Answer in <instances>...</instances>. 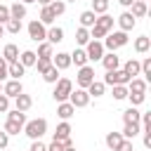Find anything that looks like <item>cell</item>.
I'll return each instance as SVG.
<instances>
[{
    "mask_svg": "<svg viewBox=\"0 0 151 151\" xmlns=\"http://www.w3.org/2000/svg\"><path fill=\"white\" fill-rule=\"evenodd\" d=\"M45 132H47V120H45V118H33V120H28V123L24 125V134L31 137L33 142L40 139Z\"/></svg>",
    "mask_w": 151,
    "mask_h": 151,
    "instance_id": "cell-1",
    "label": "cell"
},
{
    "mask_svg": "<svg viewBox=\"0 0 151 151\" xmlns=\"http://www.w3.org/2000/svg\"><path fill=\"white\" fill-rule=\"evenodd\" d=\"M101 45H104V50H109V52H116L118 47H125V45H127V33H123V31L106 33V40H104Z\"/></svg>",
    "mask_w": 151,
    "mask_h": 151,
    "instance_id": "cell-2",
    "label": "cell"
},
{
    "mask_svg": "<svg viewBox=\"0 0 151 151\" xmlns=\"http://www.w3.org/2000/svg\"><path fill=\"white\" fill-rule=\"evenodd\" d=\"M54 85H57V87H54L52 97H54V99H57L59 104H61V101H66V99H68V94L73 92V83H71L68 78H59V80H57Z\"/></svg>",
    "mask_w": 151,
    "mask_h": 151,
    "instance_id": "cell-3",
    "label": "cell"
},
{
    "mask_svg": "<svg viewBox=\"0 0 151 151\" xmlns=\"http://www.w3.org/2000/svg\"><path fill=\"white\" fill-rule=\"evenodd\" d=\"M132 78L123 71V68H116V71H106V76H104V85H127Z\"/></svg>",
    "mask_w": 151,
    "mask_h": 151,
    "instance_id": "cell-4",
    "label": "cell"
},
{
    "mask_svg": "<svg viewBox=\"0 0 151 151\" xmlns=\"http://www.w3.org/2000/svg\"><path fill=\"white\" fill-rule=\"evenodd\" d=\"M85 54H87V61H101V57L106 52H104V45L99 40H90L85 45Z\"/></svg>",
    "mask_w": 151,
    "mask_h": 151,
    "instance_id": "cell-5",
    "label": "cell"
},
{
    "mask_svg": "<svg viewBox=\"0 0 151 151\" xmlns=\"http://www.w3.org/2000/svg\"><path fill=\"white\" fill-rule=\"evenodd\" d=\"M76 83H78L80 90H87V87L94 83V68H92V66H83V68H78V78H76Z\"/></svg>",
    "mask_w": 151,
    "mask_h": 151,
    "instance_id": "cell-6",
    "label": "cell"
},
{
    "mask_svg": "<svg viewBox=\"0 0 151 151\" xmlns=\"http://www.w3.org/2000/svg\"><path fill=\"white\" fill-rule=\"evenodd\" d=\"M68 104L73 106V109H83V106H87L90 104V94H87V90H73L71 94H68Z\"/></svg>",
    "mask_w": 151,
    "mask_h": 151,
    "instance_id": "cell-7",
    "label": "cell"
},
{
    "mask_svg": "<svg viewBox=\"0 0 151 151\" xmlns=\"http://www.w3.org/2000/svg\"><path fill=\"white\" fill-rule=\"evenodd\" d=\"M28 35H31V40H35V42H45V35H47V28L38 21V19H33L31 24H28Z\"/></svg>",
    "mask_w": 151,
    "mask_h": 151,
    "instance_id": "cell-8",
    "label": "cell"
},
{
    "mask_svg": "<svg viewBox=\"0 0 151 151\" xmlns=\"http://www.w3.org/2000/svg\"><path fill=\"white\" fill-rule=\"evenodd\" d=\"M21 92H24V87H21V80H7V83L2 85V94H5V97H9V99L19 97Z\"/></svg>",
    "mask_w": 151,
    "mask_h": 151,
    "instance_id": "cell-9",
    "label": "cell"
},
{
    "mask_svg": "<svg viewBox=\"0 0 151 151\" xmlns=\"http://www.w3.org/2000/svg\"><path fill=\"white\" fill-rule=\"evenodd\" d=\"M116 21H118V26H120V31H123V33L132 31V28H134V24H137V19H134L130 12H123V14H120Z\"/></svg>",
    "mask_w": 151,
    "mask_h": 151,
    "instance_id": "cell-10",
    "label": "cell"
},
{
    "mask_svg": "<svg viewBox=\"0 0 151 151\" xmlns=\"http://www.w3.org/2000/svg\"><path fill=\"white\" fill-rule=\"evenodd\" d=\"M52 66H54L57 71H66V68L71 66V54H66V52H57V57H52Z\"/></svg>",
    "mask_w": 151,
    "mask_h": 151,
    "instance_id": "cell-11",
    "label": "cell"
},
{
    "mask_svg": "<svg viewBox=\"0 0 151 151\" xmlns=\"http://www.w3.org/2000/svg\"><path fill=\"white\" fill-rule=\"evenodd\" d=\"M101 64H104V68H106V71H116V68L120 66V57H118L116 52H109V54H104V57H101Z\"/></svg>",
    "mask_w": 151,
    "mask_h": 151,
    "instance_id": "cell-12",
    "label": "cell"
},
{
    "mask_svg": "<svg viewBox=\"0 0 151 151\" xmlns=\"http://www.w3.org/2000/svg\"><path fill=\"white\" fill-rule=\"evenodd\" d=\"M2 59L7 61V64H14V61H19V47L17 45H5V50H2Z\"/></svg>",
    "mask_w": 151,
    "mask_h": 151,
    "instance_id": "cell-13",
    "label": "cell"
},
{
    "mask_svg": "<svg viewBox=\"0 0 151 151\" xmlns=\"http://www.w3.org/2000/svg\"><path fill=\"white\" fill-rule=\"evenodd\" d=\"M31 106H33V99H31L28 94H24V92H21L19 97H14V109H17V111H24V113H26Z\"/></svg>",
    "mask_w": 151,
    "mask_h": 151,
    "instance_id": "cell-14",
    "label": "cell"
},
{
    "mask_svg": "<svg viewBox=\"0 0 151 151\" xmlns=\"http://www.w3.org/2000/svg\"><path fill=\"white\" fill-rule=\"evenodd\" d=\"M94 26H97L99 31L109 33V31L113 28V17H109V14H99V17H97V21H94Z\"/></svg>",
    "mask_w": 151,
    "mask_h": 151,
    "instance_id": "cell-15",
    "label": "cell"
},
{
    "mask_svg": "<svg viewBox=\"0 0 151 151\" xmlns=\"http://www.w3.org/2000/svg\"><path fill=\"white\" fill-rule=\"evenodd\" d=\"M45 40H47L50 45H57V42H61V40H64V31H61L59 26H52V28L47 31V35H45Z\"/></svg>",
    "mask_w": 151,
    "mask_h": 151,
    "instance_id": "cell-16",
    "label": "cell"
},
{
    "mask_svg": "<svg viewBox=\"0 0 151 151\" xmlns=\"http://www.w3.org/2000/svg\"><path fill=\"white\" fill-rule=\"evenodd\" d=\"M26 73V68L19 64V61H14V64H7V76L12 78V80H21V76Z\"/></svg>",
    "mask_w": 151,
    "mask_h": 151,
    "instance_id": "cell-17",
    "label": "cell"
},
{
    "mask_svg": "<svg viewBox=\"0 0 151 151\" xmlns=\"http://www.w3.org/2000/svg\"><path fill=\"white\" fill-rule=\"evenodd\" d=\"M139 130H142V127H139V123H125V127H123V132H120V134H123V139H130V142H132V139L139 134Z\"/></svg>",
    "mask_w": 151,
    "mask_h": 151,
    "instance_id": "cell-18",
    "label": "cell"
},
{
    "mask_svg": "<svg viewBox=\"0 0 151 151\" xmlns=\"http://www.w3.org/2000/svg\"><path fill=\"white\" fill-rule=\"evenodd\" d=\"M68 137H71V125L64 120V123L57 125V130H54V139H57V142H64V139H68Z\"/></svg>",
    "mask_w": 151,
    "mask_h": 151,
    "instance_id": "cell-19",
    "label": "cell"
},
{
    "mask_svg": "<svg viewBox=\"0 0 151 151\" xmlns=\"http://www.w3.org/2000/svg\"><path fill=\"white\" fill-rule=\"evenodd\" d=\"M35 61H38V57H35V52H31V50H26V52H21V54H19V64H21L24 68L35 66Z\"/></svg>",
    "mask_w": 151,
    "mask_h": 151,
    "instance_id": "cell-20",
    "label": "cell"
},
{
    "mask_svg": "<svg viewBox=\"0 0 151 151\" xmlns=\"http://www.w3.org/2000/svg\"><path fill=\"white\" fill-rule=\"evenodd\" d=\"M71 64H76L78 68L87 66V54H85V50H73V52H71Z\"/></svg>",
    "mask_w": 151,
    "mask_h": 151,
    "instance_id": "cell-21",
    "label": "cell"
},
{
    "mask_svg": "<svg viewBox=\"0 0 151 151\" xmlns=\"http://www.w3.org/2000/svg\"><path fill=\"white\" fill-rule=\"evenodd\" d=\"M73 113H76V109H73V106H71L68 101H61V104L57 106V116H59L61 120H68V118H71Z\"/></svg>",
    "mask_w": 151,
    "mask_h": 151,
    "instance_id": "cell-22",
    "label": "cell"
},
{
    "mask_svg": "<svg viewBox=\"0 0 151 151\" xmlns=\"http://www.w3.org/2000/svg\"><path fill=\"white\" fill-rule=\"evenodd\" d=\"M26 17V5H21V2H14V5H9V19H24Z\"/></svg>",
    "mask_w": 151,
    "mask_h": 151,
    "instance_id": "cell-23",
    "label": "cell"
},
{
    "mask_svg": "<svg viewBox=\"0 0 151 151\" xmlns=\"http://www.w3.org/2000/svg\"><path fill=\"white\" fill-rule=\"evenodd\" d=\"M146 80L144 78H132L130 83H127V92H146Z\"/></svg>",
    "mask_w": 151,
    "mask_h": 151,
    "instance_id": "cell-24",
    "label": "cell"
},
{
    "mask_svg": "<svg viewBox=\"0 0 151 151\" xmlns=\"http://www.w3.org/2000/svg\"><path fill=\"white\" fill-rule=\"evenodd\" d=\"M94 21H97V14H94L92 9H85V12L80 14V26H83V28H90V26H94Z\"/></svg>",
    "mask_w": 151,
    "mask_h": 151,
    "instance_id": "cell-25",
    "label": "cell"
},
{
    "mask_svg": "<svg viewBox=\"0 0 151 151\" xmlns=\"http://www.w3.org/2000/svg\"><path fill=\"white\" fill-rule=\"evenodd\" d=\"M149 47H151V38H149V35H139V38L134 40V50H137L139 54L149 52Z\"/></svg>",
    "mask_w": 151,
    "mask_h": 151,
    "instance_id": "cell-26",
    "label": "cell"
},
{
    "mask_svg": "<svg viewBox=\"0 0 151 151\" xmlns=\"http://www.w3.org/2000/svg\"><path fill=\"white\" fill-rule=\"evenodd\" d=\"M123 71H125L130 78H137V76H139V61H137V59H127L125 66H123Z\"/></svg>",
    "mask_w": 151,
    "mask_h": 151,
    "instance_id": "cell-27",
    "label": "cell"
},
{
    "mask_svg": "<svg viewBox=\"0 0 151 151\" xmlns=\"http://www.w3.org/2000/svg\"><path fill=\"white\" fill-rule=\"evenodd\" d=\"M139 118H142V113L134 106H130V109L123 111V123H139Z\"/></svg>",
    "mask_w": 151,
    "mask_h": 151,
    "instance_id": "cell-28",
    "label": "cell"
},
{
    "mask_svg": "<svg viewBox=\"0 0 151 151\" xmlns=\"http://www.w3.org/2000/svg\"><path fill=\"white\" fill-rule=\"evenodd\" d=\"M146 12H149V9H146V2H142V0H134V2H132V12H130V14H132L134 19H142Z\"/></svg>",
    "mask_w": 151,
    "mask_h": 151,
    "instance_id": "cell-29",
    "label": "cell"
},
{
    "mask_svg": "<svg viewBox=\"0 0 151 151\" xmlns=\"http://www.w3.org/2000/svg\"><path fill=\"white\" fill-rule=\"evenodd\" d=\"M54 19H57V17L52 14V9H50V7H42V9H40V19H38V21H40L42 26H52V24H54Z\"/></svg>",
    "mask_w": 151,
    "mask_h": 151,
    "instance_id": "cell-30",
    "label": "cell"
},
{
    "mask_svg": "<svg viewBox=\"0 0 151 151\" xmlns=\"http://www.w3.org/2000/svg\"><path fill=\"white\" fill-rule=\"evenodd\" d=\"M120 142H123V134H120V132H109V134H106V146H109V149L116 151V149L120 146Z\"/></svg>",
    "mask_w": 151,
    "mask_h": 151,
    "instance_id": "cell-31",
    "label": "cell"
},
{
    "mask_svg": "<svg viewBox=\"0 0 151 151\" xmlns=\"http://www.w3.org/2000/svg\"><path fill=\"white\" fill-rule=\"evenodd\" d=\"M47 7L52 9V14H54V17H61V14L66 12V2H64V0H52Z\"/></svg>",
    "mask_w": 151,
    "mask_h": 151,
    "instance_id": "cell-32",
    "label": "cell"
},
{
    "mask_svg": "<svg viewBox=\"0 0 151 151\" xmlns=\"http://www.w3.org/2000/svg\"><path fill=\"white\" fill-rule=\"evenodd\" d=\"M104 90H106V85H104V83H99V80H94V83L87 87V94H90V97H101V94H104Z\"/></svg>",
    "mask_w": 151,
    "mask_h": 151,
    "instance_id": "cell-33",
    "label": "cell"
},
{
    "mask_svg": "<svg viewBox=\"0 0 151 151\" xmlns=\"http://www.w3.org/2000/svg\"><path fill=\"white\" fill-rule=\"evenodd\" d=\"M109 9V0H92V12L99 17V14H106Z\"/></svg>",
    "mask_w": 151,
    "mask_h": 151,
    "instance_id": "cell-34",
    "label": "cell"
},
{
    "mask_svg": "<svg viewBox=\"0 0 151 151\" xmlns=\"http://www.w3.org/2000/svg\"><path fill=\"white\" fill-rule=\"evenodd\" d=\"M76 42H78V45H87V42H90V31L80 26V28L76 31Z\"/></svg>",
    "mask_w": 151,
    "mask_h": 151,
    "instance_id": "cell-35",
    "label": "cell"
},
{
    "mask_svg": "<svg viewBox=\"0 0 151 151\" xmlns=\"http://www.w3.org/2000/svg\"><path fill=\"white\" fill-rule=\"evenodd\" d=\"M7 120H14V123H21V125H26V113L24 111H7Z\"/></svg>",
    "mask_w": 151,
    "mask_h": 151,
    "instance_id": "cell-36",
    "label": "cell"
},
{
    "mask_svg": "<svg viewBox=\"0 0 151 151\" xmlns=\"http://www.w3.org/2000/svg\"><path fill=\"white\" fill-rule=\"evenodd\" d=\"M35 57H45V59H52V45L45 40V42H40V47H38V54Z\"/></svg>",
    "mask_w": 151,
    "mask_h": 151,
    "instance_id": "cell-37",
    "label": "cell"
},
{
    "mask_svg": "<svg viewBox=\"0 0 151 151\" xmlns=\"http://www.w3.org/2000/svg\"><path fill=\"white\" fill-rule=\"evenodd\" d=\"M42 80H45V83H57V80H59V71H57L54 66H50V68L42 73Z\"/></svg>",
    "mask_w": 151,
    "mask_h": 151,
    "instance_id": "cell-38",
    "label": "cell"
},
{
    "mask_svg": "<svg viewBox=\"0 0 151 151\" xmlns=\"http://www.w3.org/2000/svg\"><path fill=\"white\" fill-rule=\"evenodd\" d=\"M127 99L132 106H139L144 99H146V92H127Z\"/></svg>",
    "mask_w": 151,
    "mask_h": 151,
    "instance_id": "cell-39",
    "label": "cell"
},
{
    "mask_svg": "<svg viewBox=\"0 0 151 151\" xmlns=\"http://www.w3.org/2000/svg\"><path fill=\"white\" fill-rule=\"evenodd\" d=\"M21 130H24L21 123H14V120H7V123H5V132H7V134H19Z\"/></svg>",
    "mask_w": 151,
    "mask_h": 151,
    "instance_id": "cell-40",
    "label": "cell"
},
{
    "mask_svg": "<svg viewBox=\"0 0 151 151\" xmlns=\"http://www.w3.org/2000/svg\"><path fill=\"white\" fill-rule=\"evenodd\" d=\"M113 99H127V85H113Z\"/></svg>",
    "mask_w": 151,
    "mask_h": 151,
    "instance_id": "cell-41",
    "label": "cell"
},
{
    "mask_svg": "<svg viewBox=\"0 0 151 151\" xmlns=\"http://www.w3.org/2000/svg\"><path fill=\"white\" fill-rule=\"evenodd\" d=\"M5 31H9V33L17 35V33L21 31V21H19V19H9V21L5 24Z\"/></svg>",
    "mask_w": 151,
    "mask_h": 151,
    "instance_id": "cell-42",
    "label": "cell"
},
{
    "mask_svg": "<svg viewBox=\"0 0 151 151\" xmlns=\"http://www.w3.org/2000/svg\"><path fill=\"white\" fill-rule=\"evenodd\" d=\"M52 66V59H45V57H38V61H35V68H38V73H45L47 68Z\"/></svg>",
    "mask_w": 151,
    "mask_h": 151,
    "instance_id": "cell-43",
    "label": "cell"
},
{
    "mask_svg": "<svg viewBox=\"0 0 151 151\" xmlns=\"http://www.w3.org/2000/svg\"><path fill=\"white\" fill-rule=\"evenodd\" d=\"M9 21V7L7 5H0V26H5Z\"/></svg>",
    "mask_w": 151,
    "mask_h": 151,
    "instance_id": "cell-44",
    "label": "cell"
},
{
    "mask_svg": "<svg viewBox=\"0 0 151 151\" xmlns=\"http://www.w3.org/2000/svg\"><path fill=\"white\" fill-rule=\"evenodd\" d=\"M9 111V97L0 94V113H7Z\"/></svg>",
    "mask_w": 151,
    "mask_h": 151,
    "instance_id": "cell-45",
    "label": "cell"
},
{
    "mask_svg": "<svg viewBox=\"0 0 151 151\" xmlns=\"http://www.w3.org/2000/svg\"><path fill=\"white\" fill-rule=\"evenodd\" d=\"M139 120H142V127H144V130H149V127H151V113H142V118H139Z\"/></svg>",
    "mask_w": 151,
    "mask_h": 151,
    "instance_id": "cell-46",
    "label": "cell"
},
{
    "mask_svg": "<svg viewBox=\"0 0 151 151\" xmlns=\"http://www.w3.org/2000/svg\"><path fill=\"white\" fill-rule=\"evenodd\" d=\"M116 151H134V149H132V142H130V139H123L120 146H118Z\"/></svg>",
    "mask_w": 151,
    "mask_h": 151,
    "instance_id": "cell-47",
    "label": "cell"
},
{
    "mask_svg": "<svg viewBox=\"0 0 151 151\" xmlns=\"http://www.w3.org/2000/svg\"><path fill=\"white\" fill-rule=\"evenodd\" d=\"M28 151H47V146H45L40 139H35V142L31 144V149H28Z\"/></svg>",
    "mask_w": 151,
    "mask_h": 151,
    "instance_id": "cell-48",
    "label": "cell"
},
{
    "mask_svg": "<svg viewBox=\"0 0 151 151\" xmlns=\"http://www.w3.org/2000/svg\"><path fill=\"white\" fill-rule=\"evenodd\" d=\"M5 78H7V61L0 57V83H2Z\"/></svg>",
    "mask_w": 151,
    "mask_h": 151,
    "instance_id": "cell-49",
    "label": "cell"
},
{
    "mask_svg": "<svg viewBox=\"0 0 151 151\" xmlns=\"http://www.w3.org/2000/svg\"><path fill=\"white\" fill-rule=\"evenodd\" d=\"M47 151H64V144H61V142H57V139H52V144L47 146Z\"/></svg>",
    "mask_w": 151,
    "mask_h": 151,
    "instance_id": "cell-50",
    "label": "cell"
},
{
    "mask_svg": "<svg viewBox=\"0 0 151 151\" xmlns=\"http://www.w3.org/2000/svg\"><path fill=\"white\" fill-rule=\"evenodd\" d=\"M7 144H9V134L2 130V132H0V149H7Z\"/></svg>",
    "mask_w": 151,
    "mask_h": 151,
    "instance_id": "cell-51",
    "label": "cell"
},
{
    "mask_svg": "<svg viewBox=\"0 0 151 151\" xmlns=\"http://www.w3.org/2000/svg\"><path fill=\"white\" fill-rule=\"evenodd\" d=\"M144 146H146V149H151V127H149V130H144Z\"/></svg>",
    "mask_w": 151,
    "mask_h": 151,
    "instance_id": "cell-52",
    "label": "cell"
},
{
    "mask_svg": "<svg viewBox=\"0 0 151 151\" xmlns=\"http://www.w3.org/2000/svg\"><path fill=\"white\" fill-rule=\"evenodd\" d=\"M118 2H120L123 7H132V2H134V0H118Z\"/></svg>",
    "mask_w": 151,
    "mask_h": 151,
    "instance_id": "cell-53",
    "label": "cell"
},
{
    "mask_svg": "<svg viewBox=\"0 0 151 151\" xmlns=\"http://www.w3.org/2000/svg\"><path fill=\"white\" fill-rule=\"evenodd\" d=\"M35 2H40V5H42V7H47V5H50V2H52V0H35Z\"/></svg>",
    "mask_w": 151,
    "mask_h": 151,
    "instance_id": "cell-54",
    "label": "cell"
},
{
    "mask_svg": "<svg viewBox=\"0 0 151 151\" xmlns=\"http://www.w3.org/2000/svg\"><path fill=\"white\" fill-rule=\"evenodd\" d=\"M2 35H5V26H0V38H2Z\"/></svg>",
    "mask_w": 151,
    "mask_h": 151,
    "instance_id": "cell-55",
    "label": "cell"
},
{
    "mask_svg": "<svg viewBox=\"0 0 151 151\" xmlns=\"http://www.w3.org/2000/svg\"><path fill=\"white\" fill-rule=\"evenodd\" d=\"M28 2H35V0H21V5H28Z\"/></svg>",
    "mask_w": 151,
    "mask_h": 151,
    "instance_id": "cell-56",
    "label": "cell"
},
{
    "mask_svg": "<svg viewBox=\"0 0 151 151\" xmlns=\"http://www.w3.org/2000/svg\"><path fill=\"white\" fill-rule=\"evenodd\" d=\"M64 151H76V146H68V149H64Z\"/></svg>",
    "mask_w": 151,
    "mask_h": 151,
    "instance_id": "cell-57",
    "label": "cell"
},
{
    "mask_svg": "<svg viewBox=\"0 0 151 151\" xmlns=\"http://www.w3.org/2000/svg\"><path fill=\"white\" fill-rule=\"evenodd\" d=\"M0 94H2V83H0Z\"/></svg>",
    "mask_w": 151,
    "mask_h": 151,
    "instance_id": "cell-58",
    "label": "cell"
},
{
    "mask_svg": "<svg viewBox=\"0 0 151 151\" xmlns=\"http://www.w3.org/2000/svg\"><path fill=\"white\" fill-rule=\"evenodd\" d=\"M68 2H76V0H68Z\"/></svg>",
    "mask_w": 151,
    "mask_h": 151,
    "instance_id": "cell-59",
    "label": "cell"
},
{
    "mask_svg": "<svg viewBox=\"0 0 151 151\" xmlns=\"http://www.w3.org/2000/svg\"><path fill=\"white\" fill-rule=\"evenodd\" d=\"M142 2H146V0H142Z\"/></svg>",
    "mask_w": 151,
    "mask_h": 151,
    "instance_id": "cell-60",
    "label": "cell"
}]
</instances>
